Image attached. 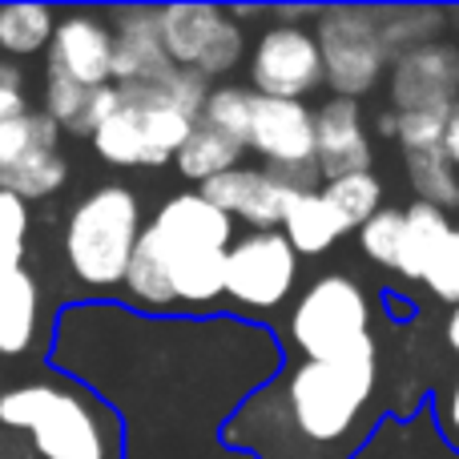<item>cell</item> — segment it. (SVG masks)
I'll return each mask as SVG.
<instances>
[{"mask_svg":"<svg viewBox=\"0 0 459 459\" xmlns=\"http://www.w3.org/2000/svg\"><path fill=\"white\" fill-rule=\"evenodd\" d=\"M375 339L339 359H302L230 415L222 439L258 459H351L375 423Z\"/></svg>","mask_w":459,"mask_h":459,"instance_id":"obj_1","label":"cell"},{"mask_svg":"<svg viewBox=\"0 0 459 459\" xmlns=\"http://www.w3.org/2000/svg\"><path fill=\"white\" fill-rule=\"evenodd\" d=\"M234 222L198 190L178 194L142 230L126 266V290L142 307H206L222 294Z\"/></svg>","mask_w":459,"mask_h":459,"instance_id":"obj_2","label":"cell"},{"mask_svg":"<svg viewBox=\"0 0 459 459\" xmlns=\"http://www.w3.org/2000/svg\"><path fill=\"white\" fill-rule=\"evenodd\" d=\"M0 423L24 431L40 459H121L117 420L73 383H24L4 391Z\"/></svg>","mask_w":459,"mask_h":459,"instance_id":"obj_3","label":"cell"},{"mask_svg":"<svg viewBox=\"0 0 459 459\" xmlns=\"http://www.w3.org/2000/svg\"><path fill=\"white\" fill-rule=\"evenodd\" d=\"M142 238V206L126 186L93 190L65 226V258L85 286H117Z\"/></svg>","mask_w":459,"mask_h":459,"instance_id":"obj_4","label":"cell"},{"mask_svg":"<svg viewBox=\"0 0 459 459\" xmlns=\"http://www.w3.org/2000/svg\"><path fill=\"white\" fill-rule=\"evenodd\" d=\"M290 339L307 359H339L371 339V307L355 278L323 274L290 310Z\"/></svg>","mask_w":459,"mask_h":459,"instance_id":"obj_5","label":"cell"},{"mask_svg":"<svg viewBox=\"0 0 459 459\" xmlns=\"http://www.w3.org/2000/svg\"><path fill=\"white\" fill-rule=\"evenodd\" d=\"M315 45L323 56V81L334 89V97L355 101L383 77L387 45L375 24V13L367 8H326L318 16Z\"/></svg>","mask_w":459,"mask_h":459,"instance_id":"obj_6","label":"cell"},{"mask_svg":"<svg viewBox=\"0 0 459 459\" xmlns=\"http://www.w3.org/2000/svg\"><path fill=\"white\" fill-rule=\"evenodd\" d=\"M299 282V254L282 230H250L226 250L222 294L250 310H274L290 299Z\"/></svg>","mask_w":459,"mask_h":459,"instance_id":"obj_7","label":"cell"},{"mask_svg":"<svg viewBox=\"0 0 459 459\" xmlns=\"http://www.w3.org/2000/svg\"><path fill=\"white\" fill-rule=\"evenodd\" d=\"M250 93L258 97H282V101H302L323 85V56H318L315 32L299 24H274L258 37L250 53Z\"/></svg>","mask_w":459,"mask_h":459,"instance_id":"obj_8","label":"cell"},{"mask_svg":"<svg viewBox=\"0 0 459 459\" xmlns=\"http://www.w3.org/2000/svg\"><path fill=\"white\" fill-rule=\"evenodd\" d=\"M459 97V53L452 45L407 48L391 73V101L399 113H447Z\"/></svg>","mask_w":459,"mask_h":459,"instance_id":"obj_9","label":"cell"},{"mask_svg":"<svg viewBox=\"0 0 459 459\" xmlns=\"http://www.w3.org/2000/svg\"><path fill=\"white\" fill-rule=\"evenodd\" d=\"M246 150H258L270 161V169L310 166L315 161V113L307 109V101L254 93Z\"/></svg>","mask_w":459,"mask_h":459,"instance_id":"obj_10","label":"cell"},{"mask_svg":"<svg viewBox=\"0 0 459 459\" xmlns=\"http://www.w3.org/2000/svg\"><path fill=\"white\" fill-rule=\"evenodd\" d=\"M113 65V32L101 16L93 13H69L56 21L53 40H48V73L73 81L81 89L109 85Z\"/></svg>","mask_w":459,"mask_h":459,"instance_id":"obj_11","label":"cell"},{"mask_svg":"<svg viewBox=\"0 0 459 459\" xmlns=\"http://www.w3.org/2000/svg\"><path fill=\"white\" fill-rule=\"evenodd\" d=\"M198 194L210 202V206L222 210L230 222L242 218V222L254 226V230H274L282 222V210H286V202H290L294 190H286L270 169L234 166V169H226V174L202 182Z\"/></svg>","mask_w":459,"mask_h":459,"instance_id":"obj_12","label":"cell"},{"mask_svg":"<svg viewBox=\"0 0 459 459\" xmlns=\"http://www.w3.org/2000/svg\"><path fill=\"white\" fill-rule=\"evenodd\" d=\"M315 166H318L323 182L371 169V142H367V134H363L359 101H351V97H331V101L315 113Z\"/></svg>","mask_w":459,"mask_h":459,"instance_id":"obj_13","label":"cell"},{"mask_svg":"<svg viewBox=\"0 0 459 459\" xmlns=\"http://www.w3.org/2000/svg\"><path fill=\"white\" fill-rule=\"evenodd\" d=\"M109 32H113L109 81L137 85V81H153L169 69L158 40V8H117Z\"/></svg>","mask_w":459,"mask_h":459,"instance_id":"obj_14","label":"cell"},{"mask_svg":"<svg viewBox=\"0 0 459 459\" xmlns=\"http://www.w3.org/2000/svg\"><path fill=\"white\" fill-rule=\"evenodd\" d=\"M230 13L218 4H169L158 8V40L161 53L178 69H198V61L206 56V48L214 45V37L226 29Z\"/></svg>","mask_w":459,"mask_h":459,"instance_id":"obj_15","label":"cell"},{"mask_svg":"<svg viewBox=\"0 0 459 459\" xmlns=\"http://www.w3.org/2000/svg\"><path fill=\"white\" fill-rule=\"evenodd\" d=\"M40 290L24 266L0 274V355H24L37 334Z\"/></svg>","mask_w":459,"mask_h":459,"instance_id":"obj_16","label":"cell"},{"mask_svg":"<svg viewBox=\"0 0 459 459\" xmlns=\"http://www.w3.org/2000/svg\"><path fill=\"white\" fill-rule=\"evenodd\" d=\"M282 238L290 242L294 254H326L347 230L334 218V210L315 194H290L282 210Z\"/></svg>","mask_w":459,"mask_h":459,"instance_id":"obj_17","label":"cell"},{"mask_svg":"<svg viewBox=\"0 0 459 459\" xmlns=\"http://www.w3.org/2000/svg\"><path fill=\"white\" fill-rule=\"evenodd\" d=\"M447 230H452V222H447L444 210L428 206V202L407 206L403 210V238H399V258H395L399 274L420 282V274H423V266H428L431 250H436V246L447 238Z\"/></svg>","mask_w":459,"mask_h":459,"instance_id":"obj_18","label":"cell"},{"mask_svg":"<svg viewBox=\"0 0 459 459\" xmlns=\"http://www.w3.org/2000/svg\"><path fill=\"white\" fill-rule=\"evenodd\" d=\"M65 178H69V161H65L61 153L32 150V153H24V158L8 161V166H0V190H8L13 198H21L24 206H29V202L56 194L65 186Z\"/></svg>","mask_w":459,"mask_h":459,"instance_id":"obj_19","label":"cell"},{"mask_svg":"<svg viewBox=\"0 0 459 459\" xmlns=\"http://www.w3.org/2000/svg\"><path fill=\"white\" fill-rule=\"evenodd\" d=\"M242 150L246 145H238L234 137L218 134V129H210L206 121H198L194 134L186 137V145L178 150V169H182V178H190V182L202 186V182H210V178L234 169L238 161H242Z\"/></svg>","mask_w":459,"mask_h":459,"instance_id":"obj_20","label":"cell"},{"mask_svg":"<svg viewBox=\"0 0 459 459\" xmlns=\"http://www.w3.org/2000/svg\"><path fill=\"white\" fill-rule=\"evenodd\" d=\"M129 109L137 113V129H142V166H166V161H174L178 150L186 145V137L198 126V121L182 117L174 109H161V105H129Z\"/></svg>","mask_w":459,"mask_h":459,"instance_id":"obj_21","label":"cell"},{"mask_svg":"<svg viewBox=\"0 0 459 459\" xmlns=\"http://www.w3.org/2000/svg\"><path fill=\"white\" fill-rule=\"evenodd\" d=\"M318 198L334 210L342 230H359L367 218L383 210V182L371 169H363V174H347V178H334V182H323L318 186Z\"/></svg>","mask_w":459,"mask_h":459,"instance_id":"obj_22","label":"cell"},{"mask_svg":"<svg viewBox=\"0 0 459 459\" xmlns=\"http://www.w3.org/2000/svg\"><path fill=\"white\" fill-rule=\"evenodd\" d=\"M56 16L45 4H4L0 8V48L13 56H32L53 40Z\"/></svg>","mask_w":459,"mask_h":459,"instance_id":"obj_23","label":"cell"},{"mask_svg":"<svg viewBox=\"0 0 459 459\" xmlns=\"http://www.w3.org/2000/svg\"><path fill=\"white\" fill-rule=\"evenodd\" d=\"M407 178H411L420 202H428V206L447 210L459 202V178H455V166L447 161L444 150L407 153Z\"/></svg>","mask_w":459,"mask_h":459,"instance_id":"obj_24","label":"cell"},{"mask_svg":"<svg viewBox=\"0 0 459 459\" xmlns=\"http://www.w3.org/2000/svg\"><path fill=\"white\" fill-rule=\"evenodd\" d=\"M250 109H254V93L242 85H222V89H210L206 105H202V117L210 129L218 134L234 137L238 145H246V134H250Z\"/></svg>","mask_w":459,"mask_h":459,"instance_id":"obj_25","label":"cell"},{"mask_svg":"<svg viewBox=\"0 0 459 459\" xmlns=\"http://www.w3.org/2000/svg\"><path fill=\"white\" fill-rule=\"evenodd\" d=\"M61 129L45 117V113H16V117L0 121V166L24 158L32 150H56Z\"/></svg>","mask_w":459,"mask_h":459,"instance_id":"obj_26","label":"cell"},{"mask_svg":"<svg viewBox=\"0 0 459 459\" xmlns=\"http://www.w3.org/2000/svg\"><path fill=\"white\" fill-rule=\"evenodd\" d=\"M399 238H403V210H379V214H371L359 226L363 254L391 270H395V258H399Z\"/></svg>","mask_w":459,"mask_h":459,"instance_id":"obj_27","label":"cell"},{"mask_svg":"<svg viewBox=\"0 0 459 459\" xmlns=\"http://www.w3.org/2000/svg\"><path fill=\"white\" fill-rule=\"evenodd\" d=\"M420 282H428L431 290H436V299L452 302V307H459V230L452 226L447 230V238L431 250L428 266H423Z\"/></svg>","mask_w":459,"mask_h":459,"instance_id":"obj_28","label":"cell"},{"mask_svg":"<svg viewBox=\"0 0 459 459\" xmlns=\"http://www.w3.org/2000/svg\"><path fill=\"white\" fill-rule=\"evenodd\" d=\"M89 93L93 89H81V85H73V81H65V77H56V73H48V81H45V117L53 121L56 129H77V121H81V113H85V105H89Z\"/></svg>","mask_w":459,"mask_h":459,"instance_id":"obj_29","label":"cell"},{"mask_svg":"<svg viewBox=\"0 0 459 459\" xmlns=\"http://www.w3.org/2000/svg\"><path fill=\"white\" fill-rule=\"evenodd\" d=\"M24 238H29V206L0 190V262L4 266H21Z\"/></svg>","mask_w":459,"mask_h":459,"instance_id":"obj_30","label":"cell"},{"mask_svg":"<svg viewBox=\"0 0 459 459\" xmlns=\"http://www.w3.org/2000/svg\"><path fill=\"white\" fill-rule=\"evenodd\" d=\"M444 121H447V113H399L395 137L403 142L407 153L439 150L444 145Z\"/></svg>","mask_w":459,"mask_h":459,"instance_id":"obj_31","label":"cell"},{"mask_svg":"<svg viewBox=\"0 0 459 459\" xmlns=\"http://www.w3.org/2000/svg\"><path fill=\"white\" fill-rule=\"evenodd\" d=\"M238 56H242V29H238L234 21H226V29L214 37V45L206 48V56L198 61L194 73H202V77H218V73L234 69Z\"/></svg>","mask_w":459,"mask_h":459,"instance_id":"obj_32","label":"cell"},{"mask_svg":"<svg viewBox=\"0 0 459 459\" xmlns=\"http://www.w3.org/2000/svg\"><path fill=\"white\" fill-rule=\"evenodd\" d=\"M24 113V81L13 65H0V121Z\"/></svg>","mask_w":459,"mask_h":459,"instance_id":"obj_33","label":"cell"},{"mask_svg":"<svg viewBox=\"0 0 459 459\" xmlns=\"http://www.w3.org/2000/svg\"><path fill=\"white\" fill-rule=\"evenodd\" d=\"M436 420H439V431H444V439L459 452V379L444 391V395H439Z\"/></svg>","mask_w":459,"mask_h":459,"instance_id":"obj_34","label":"cell"},{"mask_svg":"<svg viewBox=\"0 0 459 459\" xmlns=\"http://www.w3.org/2000/svg\"><path fill=\"white\" fill-rule=\"evenodd\" d=\"M439 150L447 153V161L459 169V97H455V105L447 109V121H444V145Z\"/></svg>","mask_w":459,"mask_h":459,"instance_id":"obj_35","label":"cell"},{"mask_svg":"<svg viewBox=\"0 0 459 459\" xmlns=\"http://www.w3.org/2000/svg\"><path fill=\"white\" fill-rule=\"evenodd\" d=\"M447 342H452V351L459 355V307L452 310V318H447Z\"/></svg>","mask_w":459,"mask_h":459,"instance_id":"obj_36","label":"cell"},{"mask_svg":"<svg viewBox=\"0 0 459 459\" xmlns=\"http://www.w3.org/2000/svg\"><path fill=\"white\" fill-rule=\"evenodd\" d=\"M379 129H383L387 137H395V129H399V113H383V117H379Z\"/></svg>","mask_w":459,"mask_h":459,"instance_id":"obj_37","label":"cell"}]
</instances>
